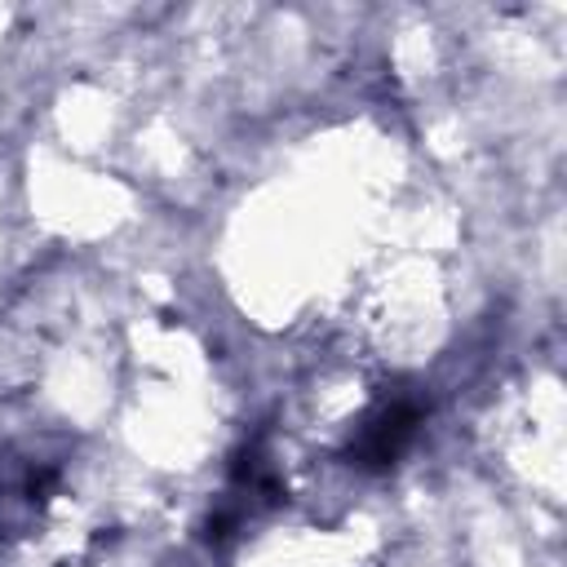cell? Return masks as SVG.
Here are the masks:
<instances>
[{"label":"cell","instance_id":"obj_1","mask_svg":"<svg viewBox=\"0 0 567 567\" xmlns=\"http://www.w3.org/2000/svg\"><path fill=\"white\" fill-rule=\"evenodd\" d=\"M416 425H421V403L408 399V394H394V399H385V403L368 416V425H363L359 439L350 443V456H354L359 465H368V470L390 465V461L412 443Z\"/></svg>","mask_w":567,"mask_h":567}]
</instances>
